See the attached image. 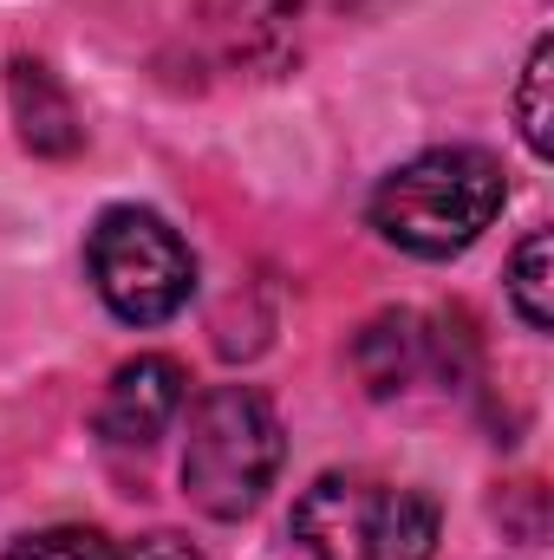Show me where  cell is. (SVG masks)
I'll list each match as a JSON object with an SVG mask.
<instances>
[{"instance_id":"cell-1","label":"cell","mask_w":554,"mask_h":560,"mask_svg":"<svg viewBox=\"0 0 554 560\" xmlns=\"http://www.w3.org/2000/svg\"><path fill=\"white\" fill-rule=\"evenodd\" d=\"M509 202V183H503V163L489 150H470V143H450V150H424L412 163H399L379 196H372V229L405 248V255H457L470 248Z\"/></svg>"},{"instance_id":"cell-2","label":"cell","mask_w":554,"mask_h":560,"mask_svg":"<svg viewBox=\"0 0 554 560\" xmlns=\"http://www.w3.org/2000/svg\"><path fill=\"white\" fill-rule=\"evenodd\" d=\"M280 456H287V436H280L275 405L249 385H216L189 405L183 495L216 522H242L275 489Z\"/></svg>"},{"instance_id":"cell-3","label":"cell","mask_w":554,"mask_h":560,"mask_svg":"<svg viewBox=\"0 0 554 560\" xmlns=\"http://www.w3.org/2000/svg\"><path fill=\"white\" fill-rule=\"evenodd\" d=\"M293 541L313 560H430L437 502L372 476H320L293 502Z\"/></svg>"},{"instance_id":"cell-4","label":"cell","mask_w":554,"mask_h":560,"mask_svg":"<svg viewBox=\"0 0 554 560\" xmlns=\"http://www.w3.org/2000/svg\"><path fill=\"white\" fill-rule=\"evenodd\" d=\"M85 268H92L99 300L125 326H163L170 313H183L196 287V261L183 235L150 209H105L85 242Z\"/></svg>"},{"instance_id":"cell-5","label":"cell","mask_w":554,"mask_h":560,"mask_svg":"<svg viewBox=\"0 0 554 560\" xmlns=\"http://www.w3.org/2000/svg\"><path fill=\"white\" fill-rule=\"evenodd\" d=\"M183 398H189L183 365H176V359L143 352V359H131V365H118V372H112L105 405H99V436H105V443H118V450H150V443L176 423Z\"/></svg>"},{"instance_id":"cell-6","label":"cell","mask_w":554,"mask_h":560,"mask_svg":"<svg viewBox=\"0 0 554 560\" xmlns=\"http://www.w3.org/2000/svg\"><path fill=\"white\" fill-rule=\"evenodd\" d=\"M7 98H13V125H20L26 150H39V156H72V150L85 143V125H79L72 92H66L39 59H13V66H7Z\"/></svg>"},{"instance_id":"cell-7","label":"cell","mask_w":554,"mask_h":560,"mask_svg":"<svg viewBox=\"0 0 554 560\" xmlns=\"http://www.w3.org/2000/svg\"><path fill=\"white\" fill-rule=\"evenodd\" d=\"M353 365L366 378L372 398H399L430 372V326L417 313H379L359 339H353Z\"/></svg>"},{"instance_id":"cell-8","label":"cell","mask_w":554,"mask_h":560,"mask_svg":"<svg viewBox=\"0 0 554 560\" xmlns=\"http://www.w3.org/2000/svg\"><path fill=\"white\" fill-rule=\"evenodd\" d=\"M549 229H535L522 248H516V261H509V300H516V313H522V326L529 332H549L554 326V275H549Z\"/></svg>"},{"instance_id":"cell-9","label":"cell","mask_w":554,"mask_h":560,"mask_svg":"<svg viewBox=\"0 0 554 560\" xmlns=\"http://www.w3.org/2000/svg\"><path fill=\"white\" fill-rule=\"evenodd\" d=\"M549 79H554V46H549V39H535V52H529V66H522V85H516V118H522V138H529L535 156H549V150H554Z\"/></svg>"},{"instance_id":"cell-10","label":"cell","mask_w":554,"mask_h":560,"mask_svg":"<svg viewBox=\"0 0 554 560\" xmlns=\"http://www.w3.org/2000/svg\"><path fill=\"white\" fill-rule=\"evenodd\" d=\"M7 560H118V541L99 528H39V535H20Z\"/></svg>"},{"instance_id":"cell-11","label":"cell","mask_w":554,"mask_h":560,"mask_svg":"<svg viewBox=\"0 0 554 560\" xmlns=\"http://www.w3.org/2000/svg\"><path fill=\"white\" fill-rule=\"evenodd\" d=\"M118 560H203V548L183 541V535H170V528H157V535L131 541V548H118Z\"/></svg>"}]
</instances>
